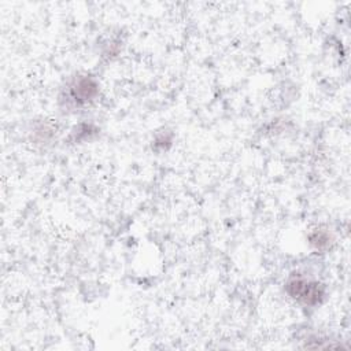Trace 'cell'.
Masks as SVG:
<instances>
[{"label": "cell", "instance_id": "6da1fadb", "mask_svg": "<svg viewBox=\"0 0 351 351\" xmlns=\"http://www.w3.org/2000/svg\"><path fill=\"white\" fill-rule=\"evenodd\" d=\"M284 289L291 299L306 307H315L321 304L325 298V287L299 271L288 276Z\"/></svg>", "mask_w": 351, "mask_h": 351}, {"label": "cell", "instance_id": "7a4b0ae2", "mask_svg": "<svg viewBox=\"0 0 351 351\" xmlns=\"http://www.w3.org/2000/svg\"><path fill=\"white\" fill-rule=\"evenodd\" d=\"M99 82L89 74L74 77L66 86L63 100L67 107L81 108L92 103L99 95Z\"/></svg>", "mask_w": 351, "mask_h": 351}, {"label": "cell", "instance_id": "3957f363", "mask_svg": "<svg viewBox=\"0 0 351 351\" xmlns=\"http://www.w3.org/2000/svg\"><path fill=\"white\" fill-rule=\"evenodd\" d=\"M333 239L332 234L325 230V229H314L310 234H308V243L311 247H314L315 250L321 251V250H326L329 248V245L332 244Z\"/></svg>", "mask_w": 351, "mask_h": 351}]
</instances>
